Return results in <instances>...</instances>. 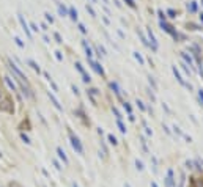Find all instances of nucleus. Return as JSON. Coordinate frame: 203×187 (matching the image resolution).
I'll return each instance as SVG.
<instances>
[{
	"label": "nucleus",
	"mask_w": 203,
	"mask_h": 187,
	"mask_svg": "<svg viewBox=\"0 0 203 187\" xmlns=\"http://www.w3.org/2000/svg\"><path fill=\"white\" fill-rule=\"evenodd\" d=\"M10 68H11V71L13 72H14L16 75H17V77L20 79V80H22V82H25V84H27V79H25V75L22 74V71H20V69L14 65V63H13V61H10Z\"/></svg>",
	"instance_id": "1"
},
{
	"label": "nucleus",
	"mask_w": 203,
	"mask_h": 187,
	"mask_svg": "<svg viewBox=\"0 0 203 187\" xmlns=\"http://www.w3.org/2000/svg\"><path fill=\"white\" fill-rule=\"evenodd\" d=\"M71 145H73V148L77 151L79 154H83V148H82V145H80V142H79V138L77 137H74V135H71Z\"/></svg>",
	"instance_id": "2"
},
{
	"label": "nucleus",
	"mask_w": 203,
	"mask_h": 187,
	"mask_svg": "<svg viewBox=\"0 0 203 187\" xmlns=\"http://www.w3.org/2000/svg\"><path fill=\"white\" fill-rule=\"evenodd\" d=\"M17 17H19V22H20V25H22V29H24L25 35L29 36V39H32V32H30V29H29V25H27L24 16H22V14H17Z\"/></svg>",
	"instance_id": "3"
},
{
	"label": "nucleus",
	"mask_w": 203,
	"mask_h": 187,
	"mask_svg": "<svg viewBox=\"0 0 203 187\" xmlns=\"http://www.w3.org/2000/svg\"><path fill=\"white\" fill-rule=\"evenodd\" d=\"M47 96H49V99H51L52 101V104H54V106H55V109H57V110H61V106H60V102L57 101V98H55V96L51 93V91H49L47 93Z\"/></svg>",
	"instance_id": "4"
},
{
	"label": "nucleus",
	"mask_w": 203,
	"mask_h": 187,
	"mask_svg": "<svg viewBox=\"0 0 203 187\" xmlns=\"http://www.w3.org/2000/svg\"><path fill=\"white\" fill-rule=\"evenodd\" d=\"M88 61H90V65L93 66V69H95L96 72H99V74H104V69L99 66V63H96V61H93V60H88Z\"/></svg>",
	"instance_id": "5"
},
{
	"label": "nucleus",
	"mask_w": 203,
	"mask_h": 187,
	"mask_svg": "<svg viewBox=\"0 0 203 187\" xmlns=\"http://www.w3.org/2000/svg\"><path fill=\"white\" fill-rule=\"evenodd\" d=\"M57 154H58V157L61 159L65 164H68V157H66V154H65V151H63L61 148H57Z\"/></svg>",
	"instance_id": "6"
},
{
	"label": "nucleus",
	"mask_w": 203,
	"mask_h": 187,
	"mask_svg": "<svg viewBox=\"0 0 203 187\" xmlns=\"http://www.w3.org/2000/svg\"><path fill=\"white\" fill-rule=\"evenodd\" d=\"M173 74H175V77H176V79H178V82H180V84H181V85H186V87H187V84H186V82H184V79H181V75H180V72L176 71V68H175V66H173Z\"/></svg>",
	"instance_id": "7"
},
{
	"label": "nucleus",
	"mask_w": 203,
	"mask_h": 187,
	"mask_svg": "<svg viewBox=\"0 0 203 187\" xmlns=\"http://www.w3.org/2000/svg\"><path fill=\"white\" fill-rule=\"evenodd\" d=\"M83 47H85V52H87V58H88V60H92V58H93V52H92V49L88 47L87 41H83Z\"/></svg>",
	"instance_id": "8"
},
{
	"label": "nucleus",
	"mask_w": 203,
	"mask_h": 187,
	"mask_svg": "<svg viewBox=\"0 0 203 187\" xmlns=\"http://www.w3.org/2000/svg\"><path fill=\"white\" fill-rule=\"evenodd\" d=\"M5 84L10 87V90H13V91H16V85H14V82H11V79L8 77V75L5 77Z\"/></svg>",
	"instance_id": "9"
},
{
	"label": "nucleus",
	"mask_w": 203,
	"mask_h": 187,
	"mask_svg": "<svg viewBox=\"0 0 203 187\" xmlns=\"http://www.w3.org/2000/svg\"><path fill=\"white\" fill-rule=\"evenodd\" d=\"M148 36H150L151 43H153V47H155V49H158V41H156V38H155V35L151 33V30H148Z\"/></svg>",
	"instance_id": "10"
},
{
	"label": "nucleus",
	"mask_w": 203,
	"mask_h": 187,
	"mask_svg": "<svg viewBox=\"0 0 203 187\" xmlns=\"http://www.w3.org/2000/svg\"><path fill=\"white\" fill-rule=\"evenodd\" d=\"M69 16H71L73 20H77V11H76L74 8H69Z\"/></svg>",
	"instance_id": "11"
},
{
	"label": "nucleus",
	"mask_w": 203,
	"mask_h": 187,
	"mask_svg": "<svg viewBox=\"0 0 203 187\" xmlns=\"http://www.w3.org/2000/svg\"><path fill=\"white\" fill-rule=\"evenodd\" d=\"M58 11H60L61 16H68V11H66V8H65V6H63L61 3H58Z\"/></svg>",
	"instance_id": "12"
},
{
	"label": "nucleus",
	"mask_w": 203,
	"mask_h": 187,
	"mask_svg": "<svg viewBox=\"0 0 203 187\" xmlns=\"http://www.w3.org/2000/svg\"><path fill=\"white\" fill-rule=\"evenodd\" d=\"M29 65H30V66H32V68L35 69V71H38V72H39V66H38L36 63H35L33 60H29Z\"/></svg>",
	"instance_id": "13"
},
{
	"label": "nucleus",
	"mask_w": 203,
	"mask_h": 187,
	"mask_svg": "<svg viewBox=\"0 0 203 187\" xmlns=\"http://www.w3.org/2000/svg\"><path fill=\"white\" fill-rule=\"evenodd\" d=\"M183 58H184V60L187 61V63H189V66H192V58H191V57H189V55H187V54H183Z\"/></svg>",
	"instance_id": "14"
},
{
	"label": "nucleus",
	"mask_w": 203,
	"mask_h": 187,
	"mask_svg": "<svg viewBox=\"0 0 203 187\" xmlns=\"http://www.w3.org/2000/svg\"><path fill=\"white\" fill-rule=\"evenodd\" d=\"M134 57H136V58H137L139 61H140V63H142V65L145 63V61H143V58H142V55H140V54H139V52H134Z\"/></svg>",
	"instance_id": "15"
},
{
	"label": "nucleus",
	"mask_w": 203,
	"mask_h": 187,
	"mask_svg": "<svg viewBox=\"0 0 203 187\" xmlns=\"http://www.w3.org/2000/svg\"><path fill=\"white\" fill-rule=\"evenodd\" d=\"M85 8H87V11H88V13H90V14H92L93 17L96 16V13L93 11V8H92V6H90V5H87V6H85Z\"/></svg>",
	"instance_id": "16"
},
{
	"label": "nucleus",
	"mask_w": 203,
	"mask_h": 187,
	"mask_svg": "<svg viewBox=\"0 0 203 187\" xmlns=\"http://www.w3.org/2000/svg\"><path fill=\"white\" fill-rule=\"evenodd\" d=\"M44 16H46V20H49V22H51V24L54 22V17H52V14H51V13H46Z\"/></svg>",
	"instance_id": "17"
},
{
	"label": "nucleus",
	"mask_w": 203,
	"mask_h": 187,
	"mask_svg": "<svg viewBox=\"0 0 203 187\" xmlns=\"http://www.w3.org/2000/svg\"><path fill=\"white\" fill-rule=\"evenodd\" d=\"M117 124H118V127H120V130H121V132H124V126H123V123H121V120H117Z\"/></svg>",
	"instance_id": "18"
},
{
	"label": "nucleus",
	"mask_w": 203,
	"mask_h": 187,
	"mask_svg": "<svg viewBox=\"0 0 203 187\" xmlns=\"http://www.w3.org/2000/svg\"><path fill=\"white\" fill-rule=\"evenodd\" d=\"M189 10H191V11H195V10H197V5H195V2H191V5H189Z\"/></svg>",
	"instance_id": "19"
},
{
	"label": "nucleus",
	"mask_w": 203,
	"mask_h": 187,
	"mask_svg": "<svg viewBox=\"0 0 203 187\" xmlns=\"http://www.w3.org/2000/svg\"><path fill=\"white\" fill-rule=\"evenodd\" d=\"M20 138H22V140H24L25 143H30V140H29V137H27L25 134H20Z\"/></svg>",
	"instance_id": "20"
},
{
	"label": "nucleus",
	"mask_w": 203,
	"mask_h": 187,
	"mask_svg": "<svg viewBox=\"0 0 203 187\" xmlns=\"http://www.w3.org/2000/svg\"><path fill=\"white\" fill-rule=\"evenodd\" d=\"M109 140H110V143H114V145H117V138H115L114 135H109Z\"/></svg>",
	"instance_id": "21"
},
{
	"label": "nucleus",
	"mask_w": 203,
	"mask_h": 187,
	"mask_svg": "<svg viewBox=\"0 0 203 187\" xmlns=\"http://www.w3.org/2000/svg\"><path fill=\"white\" fill-rule=\"evenodd\" d=\"M14 41H16V44H17L19 47H24V44H22V41H20L19 38H14Z\"/></svg>",
	"instance_id": "22"
},
{
	"label": "nucleus",
	"mask_w": 203,
	"mask_h": 187,
	"mask_svg": "<svg viewBox=\"0 0 203 187\" xmlns=\"http://www.w3.org/2000/svg\"><path fill=\"white\" fill-rule=\"evenodd\" d=\"M126 3H128L129 6H136V3H134V0H126Z\"/></svg>",
	"instance_id": "23"
},
{
	"label": "nucleus",
	"mask_w": 203,
	"mask_h": 187,
	"mask_svg": "<svg viewBox=\"0 0 203 187\" xmlns=\"http://www.w3.org/2000/svg\"><path fill=\"white\" fill-rule=\"evenodd\" d=\"M124 109H126V110H128V112H129V115H131V106H129V104H128V102H126V104H124Z\"/></svg>",
	"instance_id": "24"
},
{
	"label": "nucleus",
	"mask_w": 203,
	"mask_h": 187,
	"mask_svg": "<svg viewBox=\"0 0 203 187\" xmlns=\"http://www.w3.org/2000/svg\"><path fill=\"white\" fill-rule=\"evenodd\" d=\"M79 29H80V32H82V33H85V32H87V29H85V27H83L82 24H79Z\"/></svg>",
	"instance_id": "25"
},
{
	"label": "nucleus",
	"mask_w": 203,
	"mask_h": 187,
	"mask_svg": "<svg viewBox=\"0 0 203 187\" xmlns=\"http://www.w3.org/2000/svg\"><path fill=\"white\" fill-rule=\"evenodd\" d=\"M198 98H200L201 102H203V90H198Z\"/></svg>",
	"instance_id": "26"
},
{
	"label": "nucleus",
	"mask_w": 203,
	"mask_h": 187,
	"mask_svg": "<svg viewBox=\"0 0 203 187\" xmlns=\"http://www.w3.org/2000/svg\"><path fill=\"white\" fill-rule=\"evenodd\" d=\"M55 39H57V43H61V38H60L58 33H55Z\"/></svg>",
	"instance_id": "27"
},
{
	"label": "nucleus",
	"mask_w": 203,
	"mask_h": 187,
	"mask_svg": "<svg viewBox=\"0 0 203 187\" xmlns=\"http://www.w3.org/2000/svg\"><path fill=\"white\" fill-rule=\"evenodd\" d=\"M32 30H35V32H38V27H36V24H32Z\"/></svg>",
	"instance_id": "28"
},
{
	"label": "nucleus",
	"mask_w": 203,
	"mask_h": 187,
	"mask_svg": "<svg viewBox=\"0 0 203 187\" xmlns=\"http://www.w3.org/2000/svg\"><path fill=\"white\" fill-rule=\"evenodd\" d=\"M55 54H57V60H61V54L60 52H55Z\"/></svg>",
	"instance_id": "29"
},
{
	"label": "nucleus",
	"mask_w": 203,
	"mask_h": 187,
	"mask_svg": "<svg viewBox=\"0 0 203 187\" xmlns=\"http://www.w3.org/2000/svg\"><path fill=\"white\" fill-rule=\"evenodd\" d=\"M151 185H153V187H158V185H156V182H151Z\"/></svg>",
	"instance_id": "30"
},
{
	"label": "nucleus",
	"mask_w": 203,
	"mask_h": 187,
	"mask_svg": "<svg viewBox=\"0 0 203 187\" xmlns=\"http://www.w3.org/2000/svg\"><path fill=\"white\" fill-rule=\"evenodd\" d=\"M74 187H77V185H76V184H74Z\"/></svg>",
	"instance_id": "31"
},
{
	"label": "nucleus",
	"mask_w": 203,
	"mask_h": 187,
	"mask_svg": "<svg viewBox=\"0 0 203 187\" xmlns=\"http://www.w3.org/2000/svg\"><path fill=\"white\" fill-rule=\"evenodd\" d=\"M0 156H2V154H0Z\"/></svg>",
	"instance_id": "32"
}]
</instances>
